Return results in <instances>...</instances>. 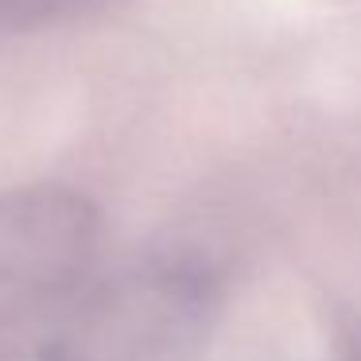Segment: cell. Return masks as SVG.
<instances>
[{"mask_svg":"<svg viewBox=\"0 0 361 361\" xmlns=\"http://www.w3.org/2000/svg\"><path fill=\"white\" fill-rule=\"evenodd\" d=\"M214 280L183 257H148L86 283L43 345L47 361H195L214 322Z\"/></svg>","mask_w":361,"mask_h":361,"instance_id":"6da1fadb","label":"cell"},{"mask_svg":"<svg viewBox=\"0 0 361 361\" xmlns=\"http://www.w3.org/2000/svg\"><path fill=\"white\" fill-rule=\"evenodd\" d=\"M102 221L86 195L55 183L0 195V326L71 303L90 280Z\"/></svg>","mask_w":361,"mask_h":361,"instance_id":"7a4b0ae2","label":"cell"},{"mask_svg":"<svg viewBox=\"0 0 361 361\" xmlns=\"http://www.w3.org/2000/svg\"><path fill=\"white\" fill-rule=\"evenodd\" d=\"M94 0H0V24L4 27H43L82 12Z\"/></svg>","mask_w":361,"mask_h":361,"instance_id":"3957f363","label":"cell"},{"mask_svg":"<svg viewBox=\"0 0 361 361\" xmlns=\"http://www.w3.org/2000/svg\"><path fill=\"white\" fill-rule=\"evenodd\" d=\"M0 361H47V353H43V350H32V353H8V357H0Z\"/></svg>","mask_w":361,"mask_h":361,"instance_id":"277c9868","label":"cell"}]
</instances>
